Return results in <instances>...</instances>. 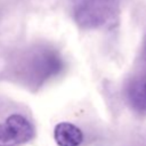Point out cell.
Wrapping results in <instances>:
<instances>
[{
  "mask_svg": "<svg viewBox=\"0 0 146 146\" xmlns=\"http://www.w3.org/2000/svg\"><path fill=\"white\" fill-rule=\"evenodd\" d=\"M130 106L137 112H146V76L133 80L127 91Z\"/></svg>",
  "mask_w": 146,
  "mask_h": 146,
  "instance_id": "5",
  "label": "cell"
},
{
  "mask_svg": "<svg viewBox=\"0 0 146 146\" xmlns=\"http://www.w3.org/2000/svg\"><path fill=\"white\" fill-rule=\"evenodd\" d=\"M34 137L32 123L21 114L9 115L0 123V146H19Z\"/></svg>",
  "mask_w": 146,
  "mask_h": 146,
  "instance_id": "2",
  "label": "cell"
},
{
  "mask_svg": "<svg viewBox=\"0 0 146 146\" xmlns=\"http://www.w3.org/2000/svg\"><path fill=\"white\" fill-rule=\"evenodd\" d=\"M62 66L63 62L60 57L52 50H42L41 52L36 54V56L32 60L34 75L41 81L60 72Z\"/></svg>",
  "mask_w": 146,
  "mask_h": 146,
  "instance_id": "3",
  "label": "cell"
},
{
  "mask_svg": "<svg viewBox=\"0 0 146 146\" xmlns=\"http://www.w3.org/2000/svg\"><path fill=\"white\" fill-rule=\"evenodd\" d=\"M117 9V0H76L74 17L84 29H96L106 24Z\"/></svg>",
  "mask_w": 146,
  "mask_h": 146,
  "instance_id": "1",
  "label": "cell"
},
{
  "mask_svg": "<svg viewBox=\"0 0 146 146\" xmlns=\"http://www.w3.org/2000/svg\"><path fill=\"white\" fill-rule=\"evenodd\" d=\"M54 139L58 146H80L83 141V133L75 124L60 122L54 129Z\"/></svg>",
  "mask_w": 146,
  "mask_h": 146,
  "instance_id": "4",
  "label": "cell"
}]
</instances>
